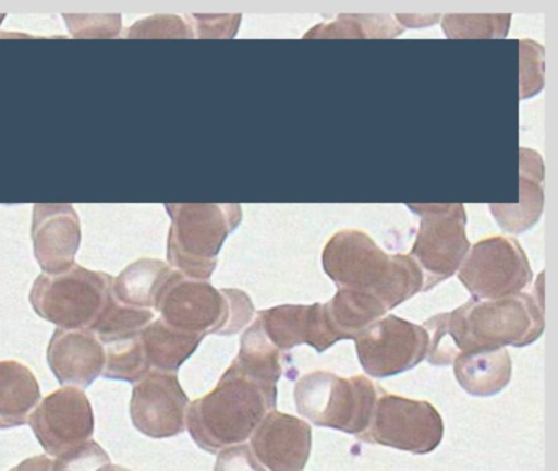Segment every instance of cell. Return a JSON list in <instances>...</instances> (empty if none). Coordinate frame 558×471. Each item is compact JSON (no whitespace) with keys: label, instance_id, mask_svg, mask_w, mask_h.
<instances>
[{"label":"cell","instance_id":"1","mask_svg":"<svg viewBox=\"0 0 558 471\" xmlns=\"http://www.w3.org/2000/svg\"><path fill=\"white\" fill-rule=\"evenodd\" d=\"M544 306L532 294L472 300L423 324L430 333L427 362L450 365L459 353L525 347L544 333Z\"/></svg>","mask_w":558,"mask_h":471},{"label":"cell","instance_id":"2","mask_svg":"<svg viewBox=\"0 0 558 471\" xmlns=\"http://www.w3.org/2000/svg\"><path fill=\"white\" fill-rule=\"evenodd\" d=\"M322 265L338 288L372 294L387 311L423 291V271L416 261L411 255L387 254L361 229L336 232L323 249Z\"/></svg>","mask_w":558,"mask_h":471},{"label":"cell","instance_id":"3","mask_svg":"<svg viewBox=\"0 0 558 471\" xmlns=\"http://www.w3.org/2000/svg\"><path fill=\"white\" fill-rule=\"evenodd\" d=\"M276 406L277 385L256 378L233 362L208 395L189 404V434L202 450L218 454L244 444Z\"/></svg>","mask_w":558,"mask_h":471},{"label":"cell","instance_id":"4","mask_svg":"<svg viewBox=\"0 0 558 471\" xmlns=\"http://www.w3.org/2000/svg\"><path fill=\"white\" fill-rule=\"evenodd\" d=\"M155 307L172 329L192 336H233L254 316V304L244 291L217 290L204 280L172 271L159 290Z\"/></svg>","mask_w":558,"mask_h":471},{"label":"cell","instance_id":"5","mask_svg":"<svg viewBox=\"0 0 558 471\" xmlns=\"http://www.w3.org/2000/svg\"><path fill=\"white\" fill-rule=\"evenodd\" d=\"M381 392L384 389L367 376L344 378L316 370L295 383L293 399L300 415L316 427L336 428L359 437L367 431Z\"/></svg>","mask_w":558,"mask_h":471},{"label":"cell","instance_id":"6","mask_svg":"<svg viewBox=\"0 0 558 471\" xmlns=\"http://www.w3.org/2000/svg\"><path fill=\"white\" fill-rule=\"evenodd\" d=\"M174 218L169 239V258L179 274L207 280L217 267V255L228 234L240 226L241 205L168 206Z\"/></svg>","mask_w":558,"mask_h":471},{"label":"cell","instance_id":"7","mask_svg":"<svg viewBox=\"0 0 558 471\" xmlns=\"http://www.w3.org/2000/svg\"><path fill=\"white\" fill-rule=\"evenodd\" d=\"M408 208L421 216L410 255L423 271V291H429L452 277L469 254L465 208L462 203H411Z\"/></svg>","mask_w":558,"mask_h":471},{"label":"cell","instance_id":"8","mask_svg":"<svg viewBox=\"0 0 558 471\" xmlns=\"http://www.w3.org/2000/svg\"><path fill=\"white\" fill-rule=\"evenodd\" d=\"M113 280L74 267L70 274L40 277L35 281L31 300L38 316L60 329H93L112 298Z\"/></svg>","mask_w":558,"mask_h":471},{"label":"cell","instance_id":"9","mask_svg":"<svg viewBox=\"0 0 558 471\" xmlns=\"http://www.w3.org/2000/svg\"><path fill=\"white\" fill-rule=\"evenodd\" d=\"M444 437V421L430 402L381 392L371 424L359 438L410 454H430Z\"/></svg>","mask_w":558,"mask_h":471},{"label":"cell","instance_id":"10","mask_svg":"<svg viewBox=\"0 0 558 471\" xmlns=\"http://www.w3.org/2000/svg\"><path fill=\"white\" fill-rule=\"evenodd\" d=\"M457 271L473 300H499L522 293L534 277L524 249L509 235H492L476 242Z\"/></svg>","mask_w":558,"mask_h":471},{"label":"cell","instance_id":"11","mask_svg":"<svg viewBox=\"0 0 558 471\" xmlns=\"http://www.w3.org/2000/svg\"><path fill=\"white\" fill-rule=\"evenodd\" d=\"M359 362L374 378L400 375L420 365L429 349L423 326L388 314L355 337Z\"/></svg>","mask_w":558,"mask_h":471},{"label":"cell","instance_id":"12","mask_svg":"<svg viewBox=\"0 0 558 471\" xmlns=\"http://www.w3.org/2000/svg\"><path fill=\"white\" fill-rule=\"evenodd\" d=\"M28 424L45 451L51 457H60L90 440L96 419L86 392L66 386L41 399L28 418Z\"/></svg>","mask_w":558,"mask_h":471},{"label":"cell","instance_id":"13","mask_svg":"<svg viewBox=\"0 0 558 471\" xmlns=\"http://www.w3.org/2000/svg\"><path fill=\"white\" fill-rule=\"evenodd\" d=\"M189 396L175 373L151 372L132 392L133 425L151 438L175 437L187 427Z\"/></svg>","mask_w":558,"mask_h":471},{"label":"cell","instance_id":"14","mask_svg":"<svg viewBox=\"0 0 558 471\" xmlns=\"http://www.w3.org/2000/svg\"><path fill=\"white\" fill-rule=\"evenodd\" d=\"M251 450L270 471H303L312 454V427L303 419L267 412L251 435Z\"/></svg>","mask_w":558,"mask_h":471},{"label":"cell","instance_id":"15","mask_svg":"<svg viewBox=\"0 0 558 471\" xmlns=\"http://www.w3.org/2000/svg\"><path fill=\"white\" fill-rule=\"evenodd\" d=\"M257 323L263 327L269 342L280 352L302 343L312 346L318 352H325L339 342L329 327L322 303L270 307L257 314Z\"/></svg>","mask_w":558,"mask_h":471},{"label":"cell","instance_id":"16","mask_svg":"<svg viewBox=\"0 0 558 471\" xmlns=\"http://www.w3.org/2000/svg\"><path fill=\"white\" fill-rule=\"evenodd\" d=\"M48 363L63 386L87 388L104 373L106 350L89 329H58L48 347Z\"/></svg>","mask_w":558,"mask_h":471},{"label":"cell","instance_id":"17","mask_svg":"<svg viewBox=\"0 0 558 471\" xmlns=\"http://www.w3.org/2000/svg\"><path fill=\"white\" fill-rule=\"evenodd\" d=\"M544 162L535 150H519V202L495 203L489 213L506 232L527 231L541 218L544 209Z\"/></svg>","mask_w":558,"mask_h":471},{"label":"cell","instance_id":"18","mask_svg":"<svg viewBox=\"0 0 558 471\" xmlns=\"http://www.w3.org/2000/svg\"><path fill=\"white\" fill-rule=\"evenodd\" d=\"M457 382L472 396H495L511 382L512 362L508 350L459 353L453 359Z\"/></svg>","mask_w":558,"mask_h":471},{"label":"cell","instance_id":"19","mask_svg":"<svg viewBox=\"0 0 558 471\" xmlns=\"http://www.w3.org/2000/svg\"><path fill=\"white\" fill-rule=\"evenodd\" d=\"M41 392L34 373L22 363L0 362V428L28 424Z\"/></svg>","mask_w":558,"mask_h":471},{"label":"cell","instance_id":"20","mask_svg":"<svg viewBox=\"0 0 558 471\" xmlns=\"http://www.w3.org/2000/svg\"><path fill=\"white\" fill-rule=\"evenodd\" d=\"M326 319L336 339H355L362 330L387 314V307L368 293L339 288L338 293L323 304Z\"/></svg>","mask_w":558,"mask_h":471},{"label":"cell","instance_id":"21","mask_svg":"<svg viewBox=\"0 0 558 471\" xmlns=\"http://www.w3.org/2000/svg\"><path fill=\"white\" fill-rule=\"evenodd\" d=\"M140 339L151 372L175 373L201 346L204 337L172 329L159 319L143 327Z\"/></svg>","mask_w":558,"mask_h":471},{"label":"cell","instance_id":"22","mask_svg":"<svg viewBox=\"0 0 558 471\" xmlns=\"http://www.w3.org/2000/svg\"><path fill=\"white\" fill-rule=\"evenodd\" d=\"M172 271L158 261H140L126 268L112 285L113 298L132 307L155 306L156 298Z\"/></svg>","mask_w":558,"mask_h":471},{"label":"cell","instance_id":"23","mask_svg":"<svg viewBox=\"0 0 558 471\" xmlns=\"http://www.w3.org/2000/svg\"><path fill=\"white\" fill-rule=\"evenodd\" d=\"M403 26L390 15H348L342 13L331 23L313 26L303 38H397Z\"/></svg>","mask_w":558,"mask_h":471},{"label":"cell","instance_id":"24","mask_svg":"<svg viewBox=\"0 0 558 471\" xmlns=\"http://www.w3.org/2000/svg\"><path fill=\"white\" fill-rule=\"evenodd\" d=\"M233 362L256 378L272 385H277L282 376L280 350L269 342L257 319L241 336L240 353Z\"/></svg>","mask_w":558,"mask_h":471},{"label":"cell","instance_id":"25","mask_svg":"<svg viewBox=\"0 0 558 471\" xmlns=\"http://www.w3.org/2000/svg\"><path fill=\"white\" fill-rule=\"evenodd\" d=\"M140 333L107 343L109 349L106 352V366H104L106 378L136 383L142 382L148 373H151V369L146 362L145 352H143Z\"/></svg>","mask_w":558,"mask_h":471},{"label":"cell","instance_id":"26","mask_svg":"<svg viewBox=\"0 0 558 471\" xmlns=\"http://www.w3.org/2000/svg\"><path fill=\"white\" fill-rule=\"evenodd\" d=\"M442 28L447 38H505L511 15H446Z\"/></svg>","mask_w":558,"mask_h":471},{"label":"cell","instance_id":"27","mask_svg":"<svg viewBox=\"0 0 558 471\" xmlns=\"http://www.w3.org/2000/svg\"><path fill=\"white\" fill-rule=\"evenodd\" d=\"M521 46V98L534 97L544 87V48L531 39L519 41Z\"/></svg>","mask_w":558,"mask_h":471},{"label":"cell","instance_id":"28","mask_svg":"<svg viewBox=\"0 0 558 471\" xmlns=\"http://www.w3.org/2000/svg\"><path fill=\"white\" fill-rule=\"evenodd\" d=\"M109 463V454L96 440H87L61 454L51 471H97Z\"/></svg>","mask_w":558,"mask_h":471},{"label":"cell","instance_id":"29","mask_svg":"<svg viewBox=\"0 0 558 471\" xmlns=\"http://www.w3.org/2000/svg\"><path fill=\"white\" fill-rule=\"evenodd\" d=\"M215 471H266L250 445H233L218 451Z\"/></svg>","mask_w":558,"mask_h":471},{"label":"cell","instance_id":"30","mask_svg":"<svg viewBox=\"0 0 558 471\" xmlns=\"http://www.w3.org/2000/svg\"><path fill=\"white\" fill-rule=\"evenodd\" d=\"M442 16L440 15H395V20L400 23L401 26L407 28H424V26H433L434 23L440 22Z\"/></svg>","mask_w":558,"mask_h":471},{"label":"cell","instance_id":"31","mask_svg":"<svg viewBox=\"0 0 558 471\" xmlns=\"http://www.w3.org/2000/svg\"><path fill=\"white\" fill-rule=\"evenodd\" d=\"M53 470V461L48 457H34L28 460L22 461L17 467L12 468L11 471H51Z\"/></svg>","mask_w":558,"mask_h":471},{"label":"cell","instance_id":"32","mask_svg":"<svg viewBox=\"0 0 558 471\" xmlns=\"http://www.w3.org/2000/svg\"><path fill=\"white\" fill-rule=\"evenodd\" d=\"M97 471H130L129 468L120 467V464H106V467L100 468V470Z\"/></svg>","mask_w":558,"mask_h":471}]
</instances>
